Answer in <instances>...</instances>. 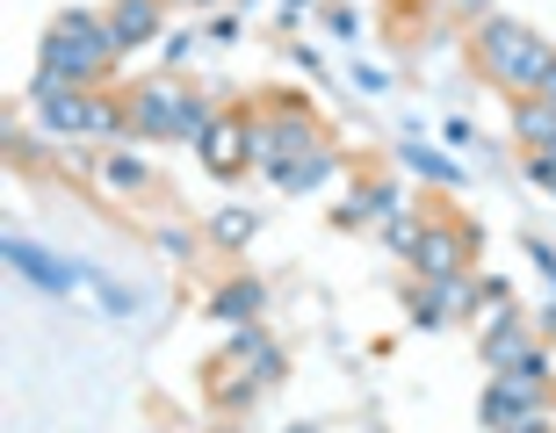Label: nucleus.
I'll return each mask as SVG.
<instances>
[{
	"mask_svg": "<svg viewBox=\"0 0 556 433\" xmlns=\"http://www.w3.org/2000/svg\"><path fill=\"white\" fill-rule=\"evenodd\" d=\"M261 310V282L253 275H239L231 289H217V318H253Z\"/></svg>",
	"mask_w": 556,
	"mask_h": 433,
	"instance_id": "16",
	"label": "nucleus"
},
{
	"mask_svg": "<svg viewBox=\"0 0 556 433\" xmlns=\"http://www.w3.org/2000/svg\"><path fill=\"white\" fill-rule=\"evenodd\" d=\"M405 160H413V174H427V181H455V174H463V166H448L441 152H427V144H413Z\"/></svg>",
	"mask_w": 556,
	"mask_h": 433,
	"instance_id": "19",
	"label": "nucleus"
},
{
	"mask_svg": "<svg viewBox=\"0 0 556 433\" xmlns=\"http://www.w3.org/2000/svg\"><path fill=\"white\" fill-rule=\"evenodd\" d=\"M203 160H210V174H239L253 160V116H217L203 130Z\"/></svg>",
	"mask_w": 556,
	"mask_h": 433,
	"instance_id": "7",
	"label": "nucleus"
},
{
	"mask_svg": "<svg viewBox=\"0 0 556 433\" xmlns=\"http://www.w3.org/2000/svg\"><path fill=\"white\" fill-rule=\"evenodd\" d=\"M311 124L304 116H282V124H253V160L268 166V174H282L289 160H296V152H311Z\"/></svg>",
	"mask_w": 556,
	"mask_h": 433,
	"instance_id": "8",
	"label": "nucleus"
},
{
	"mask_svg": "<svg viewBox=\"0 0 556 433\" xmlns=\"http://www.w3.org/2000/svg\"><path fill=\"white\" fill-rule=\"evenodd\" d=\"M484 361H492V369L506 375V369H542L549 354H542L535 326H520V318H498V326L484 332Z\"/></svg>",
	"mask_w": 556,
	"mask_h": 433,
	"instance_id": "6",
	"label": "nucleus"
},
{
	"mask_svg": "<svg viewBox=\"0 0 556 433\" xmlns=\"http://www.w3.org/2000/svg\"><path fill=\"white\" fill-rule=\"evenodd\" d=\"M210 383H217V397H225V405H247V397H253V383H261V375H253L247 361H239V354H225V361L210 369Z\"/></svg>",
	"mask_w": 556,
	"mask_h": 433,
	"instance_id": "13",
	"label": "nucleus"
},
{
	"mask_svg": "<svg viewBox=\"0 0 556 433\" xmlns=\"http://www.w3.org/2000/svg\"><path fill=\"white\" fill-rule=\"evenodd\" d=\"M275 181H282L289 195H304V188H326V181H332V152H326V144H311V152H296V160H289Z\"/></svg>",
	"mask_w": 556,
	"mask_h": 433,
	"instance_id": "11",
	"label": "nucleus"
},
{
	"mask_svg": "<svg viewBox=\"0 0 556 433\" xmlns=\"http://www.w3.org/2000/svg\"><path fill=\"white\" fill-rule=\"evenodd\" d=\"M477 65H484L498 87H514V94H528V102H535L542 87H549V73H556V51L535 37V29H520V22L492 15L484 29H477Z\"/></svg>",
	"mask_w": 556,
	"mask_h": 433,
	"instance_id": "1",
	"label": "nucleus"
},
{
	"mask_svg": "<svg viewBox=\"0 0 556 433\" xmlns=\"http://www.w3.org/2000/svg\"><path fill=\"white\" fill-rule=\"evenodd\" d=\"M535 102H549V109H556V73H549V87H542V94H535Z\"/></svg>",
	"mask_w": 556,
	"mask_h": 433,
	"instance_id": "21",
	"label": "nucleus"
},
{
	"mask_svg": "<svg viewBox=\"0 0 556 433\" xmlns=\"http://www.w3.org/2000/svg\"><path fill=\"white\" fill-rule=\"evenodd\" d=\"M130 124L152 130V138H203L217 116H210L195 94H181V87H144V94H130Z\"/></svg>",
	"mask_w": 556,
	"mask_h": 433,
	"instance_id": "4",
	"label": "nucleus"
},
{
	"mask_svg": "<svg viewBox=\"0 0 556 433\" xmlns=\"http://www.w3.org/2000/svg\"><path fill=\"white\" fill-rule=\"evenodd\" d=\"M152 29H160V0H116V8H109V37H116V51L138 43V37H152Z\"/></svg>",
	"mask_w": 556,
	"mask_h": 433,
	"instance_id": "10",
	"label": "nucleus"
},
{
	"mask_svg": "<svg viewBox=\"0 0 556 433\" xmlns=\"http://www.w3.org/2000/svg\"><path fill=\"white\" fill-rule=\"evenodd\" d=\"M419 275L427 282H448V275H470V231H455V225H427V239L413 246Z\"/></svg>",
	"mask_w": 556,
	"mask_h": 433,
	"instance_id": "5",
	"label": "nucleus"
},
{
	"mask_svg": "<svg viewBox=\"0 0 556 433\" xmlns=\"http://www.w3.org/2000/svg\"><path fill=\"white\" fill-rule=\"evenodd\" d=\"M210 231H217L225 246H247V239H253V209H217V225H210Z\"/></svg>",
	"mask_w": 556,
	"mask_h": 433,
	"instance_id": "18",
	"label": "nucleus"
},
{
	"mask_svg": "<svg viewBox=\"0 0 556 433\" xmlns=\"http://www.w3.org/2000/svg\"><path fill=\"white\" fill-rule=\"evenodd\" d=\"M282 8H289V15H296V8H304V0H282Z\"/></svg>",
	"mask_w": 556,
	"mask_h": 433,
	"instance_id": "23",
	"label": "nucleus"
},
{
	"mask_svg": "<svg viewBox=\"0 0 556 433\" xmlns=\"http://www.w3.org/2000/svg\"><path fill=\"white\" fill-rule=\"evenodd\" d=\"M8 268L29 275V282H43V289H73V282H87V268H65V260H51V253H37V246H22V239H8Z\"/></svg>",
	"mask_w": 556,
	"mask_h": 433,
	"instance_id": "9",
	"label": "nucleus"
},
{
	"mask_svg": "<svg viewBox=\"0 0 556 433\" xmlns=\"http://www.w3.org/2000/svg\"><path fill=\"white\" fill-rule=\"evenodd\" d=\"M528 181H535V188H549V195H556V144H542L535 160H528Z\"/></svg>",
	"mask_w": 556,
	"mask_h": 433,
	"instance_id": "20",
	"label": "nucleus"
},
{
	"mask_svg": "<svg viewBox=\"0 0 556 433\" xmlns=\"http://www.w3.org/2000/svg\"><path fill=\"white\" fill-rule=\"evenodd\" d=\"M231 354H239V361H247V369L261 375V383H275V375H282V354H275V347H268V340H261L253 326L239 332V340H231Z\"/></svg>",
	"mask_w": 556,
	"mask_h": 433,
	"instance_id": "12",
	"label": "nucleus"
},
{
	"mask_svg": "<svg viewBox=\"0 0 556 433\" xmlns=\"http://www.w3.org/2000/svg\"><path fill=\"white\" fill-rule=\"evenodd\" d=\"M514 130H520V138H528V144L542 152V144H556V109H549V102H520Z\"/></svg>",
	"mask_w": 556,
	"mask_h": 433,
	"instance_id": "14",
	"label": "nucleus"
},
{
	"mask_svg": "<svg viewBox=\"0 0 556 433\" xmlns=\"http://www.w3.org/2000/svg\"><path fill=\"white\" fill-rule=\"evenodd\" d=\"M542 412H549V361L542 369H506L484 391V426L498 433H542Z\"/></svg>",
	"mask_w": 556,
	"mask_h": 433,
	"instance_id": "3",
	"label": "nucleus"
},
{
	"mask_svg": "<svg viewBox=\"0 0 556 433\" xmlns=\"http://www.w3.org/2000/svg\"><path fill=\"white\" fill-rule=\"evenodd\" d=\"M383 239H391V246H405V253H413V246H419V239H427V225H419L413 209L397 203V209H391V217H383Z\"/></svg>",
	"mask_w": 556,
	"mask_h": 433,
	"instance_id": "17",
	"label": "nucleus"
},
{
	"mask_svg": "<svg viewBox=\"0 0 556 433\" xmlns=\"http://www.w3.org/2000/svg\"><path fill=\"white\" fill-rule=\"evenodd\" d=\"M109 59H116V37H109V22H94V15H59L51 37H43V73L65 80V87L94 80Z\"/></svg>",
	"mask_w": 556,
	"mask_h": 433,
	"instance_id": "2",
	"label": "nucleus"
},
{
	"mask_svg": "<svg viewBox=\"0 0 556 433\" xmlns=\"http://www.w3.org/2000/svg\"><path fill=\"white\" fill-rule=\"evenodd\" d=\"M102 188H109V195H130V188H144V160H130V152H109V160H102Z\"/></svg>",
	"mask_w": 556,
	"mask_h": 433,
	"instance_id": "15",
	"label": "nucleus"
},
{
	"mask_svg": "<svg viewBox=\"0 0 556 433\" xmlns=\"http://www.w3.org/2000/svg\"><path fill=\"white\" fill-rule=\"evenodd\" d=\"M455 8H492V0H455Z\"/></svg>",
	"mask_w": 556,
	"mask_h": 433,
	"instance_id": "22",
	"label": "nucleus"
}]
</instances>
